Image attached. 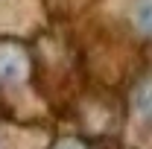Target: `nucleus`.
Segmentation results:
<instances>
[{
  "label": "nucleus",
  "mask_w": 152,
  "mask_h": 149,
  "mask_svg": "<svg viewBox=\"0 0 152 149\" xmlns=\"http://www.w3.org/2000/svg\"><path fill=\"white\" fill-rule=\"evenodd\" d=\"M26 70V61L18 56V53H6V56H0V76L3 79H9V82H18L20 76Z\"/></svg>",
  "instance_id": "obj_1"
},
{
  "label": "nucleus",
  "mask_w": 152,
  "mask_h": 149,
  "mask_svg": "<svg viewBox=\"0 0 152 149\" xmlns=\"http://www.w3.org/2000/svg\"><path fill=\"white\" fill-rule=\"evenodd\" d=\"M134 108L143 120H152V82H146L143 88H137L134 93Z\"/></svg>",
  "instance_id": "obj_2"
},
{
  "label": "nucleus",
  "mask_w": 152,
  "mask_h": 149,
  "mask_svg": "<svg viewBox=\"0 0 152 149\" xmlns=\"http://www.w3.org/2000/svg\"><path fill=\"white\" fill-rule=\"evenodd\" d=\"M137 23H140L146 32H152V0H146V3L137 9Z\"/></svg>",
  "instance_id": "obj_3"
}]
</instances>
